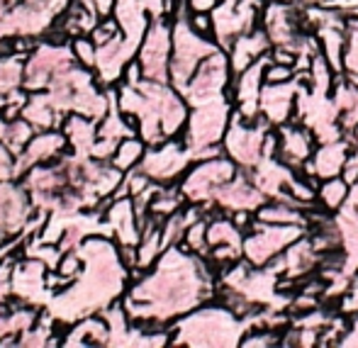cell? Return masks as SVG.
<instances>
[{
  "mask_svg": "<svg viewBox=\"0 0 358 348\" xmlns=\"http://www.w3.org/2000/svg\"><path fill=\"white\" fill-rule=\"evenodd\" d=\"M256 326H268V319L264 314H236L227 307H205V310L190 314L178 324V339L176 344L185 346H241L244 336H249Z\"/></svg>",
  "mask_w": 358,
  "mask_h": 348,
  "instance_id": "obj_1",
  "label": "cell"
},
{
  "mask_svg": "<svg viewBox=\"0 0 358 348\" xmlns=\"http://www.w3.org/2000/svg\"><path fill=\"white\" fill-rule=\"evenodd\" d=\"M217 49L220 47L200 37V32L190 24V20H185L183 10H180V20L173 29V61H171V78H173L176 88H183L195 75L200 64Z\"/></svg>",
  "mask_w": 358,
  "mask_h": 348,
  "instance_id": "obj_2",
  "label": "cell"
},
{
  "mask_svg": "<svg viewBox=\"0 0 358 348\" xmlns=\"http://www.w3.org/2000/svg\"><path fill=\"white\" fill-rule=\"evenodd\" d=\"M341 115L344 113L336 100L329 98V93H320L305 85L297 93V119L315 134L320 144L341 139V129H344L339 124Z\"/></svg>",
  "mask_w": 358,
  "mask_h": 348,
  "instance_id": "obj_3",
  "label": "cell"
},
{
  "mask_svg": "<svg viewBox=\"0 0 358 348\" xmlns=\"http://www.w3.org/2000/svg\"><path fill=\"white\" fill-rule=\"evenodd\" d=\"M231 105L224 100H215V103L198 105L188 119V134H185V146L190 149L193 159L198 161L200 151L213 149L224 139L227 127L231 119Z\"/></svg>",
  "mask_w": 358,
  "mask_h": 348,
  "instance_id": "obj_4",
  "label": "cell"
},
{
  "mask_svg": "<svg viewBox=\"0 0 358 348\" xmlns=\"http://www.w3.org/2000/svg\"><path fill=\"white\" fill-rule=\"evenodd\" d=\"M305 236V226L300 224H268L254 222V234L244 239V259L254 268L268 266L275 256H280L290 244Z\"/></svg>",
  "mask_w": 358,
  "mask_h": 348,
  "instance_id": "obj_5",
  "label": "cell"
},
{
  "mask_svg": "<svg viewBox=\"0 0 358 348\" xmlns=\"http://www.w3.org/2000/svg\"><path fill=\"white\" fill-rule=\"evenodd\" d=\"M229 71L231 64L227 59L224 49H217L215 54H210L200 68L195 71V75L188 83L180 88L185 103L198 108L205 103H215V100H224V88L229 83Z\"/></svg>",
  "mask_w": 358,
  "mask_h": 348,
  "instance_id": "obj_6",
  "label": "cell"
},
{
  "mask_svg": "<svg viewBox=\"0 0 358 348\" xmlns=\"http://www.w3.org/2000/svg\"><path fill=\"white\" fill-rule=\"evenodd\" d=\"M268 127H273L268 119L256 124V127H249L239 113L231 115L224 134V151L239 168L254 171L259 166L261 156H264V141L266 134H268Z\"/></svg>",
  "mask_w": 358,
  "mask_h": 348,
  "instance_id": "obj_7",
  "label": "cell"
},
{
  "mask_svg": "<svg viewBox=\"0 0 358 348\" xmlns=\"http://www.w3.org/2000/svg\"><path fill=\"white\" fill-rule=\"evenodd\" d=\"M264 0H222L213 10V29L220 49L229 52L234 39L254 29Z\"/></svg>",
  "mask_w": 358,
  "mask_h": 348,
  "instance_id": "obj_8",
  "label": "cell"
},
{
  "mask_svg": "<svg viewBox=\"0 0 358 348\" xmlns=\"http://www.w3.org/2000/svg\"><path fill=\"white\" fill-rule=\"evenodd\" d=\"M234 175H236L234 161L215 156V159H205L203 164L185 178L180 190H183L185 198H190L193 203H210V200H215L217 190L229 183Z\"/></svg>",
  "mask_w": 358,
  "mask_h": 348,
  "instance_id": "obj_9",
  "label": "cell"
},
{
  "mask_svg": "<svg viewBox=\"0 0 358 348\" xmlns=\"http://www.w3.org/2000/svg\"><path fill=\"white\" fill-rule=\"evenodd\" d=\"M271 61H273V57L266 52L264 57L256 59L249 68L236 73L239 75V80H236V105H239V110H236V113H239L246 122H254L261 113L259 100H261V88H264V80H266L264 73Z\"/></svg>",
  "mask_w": 358,
  "mask_h": 348,
  "instance_id": "obj_10",
  "label": "cell"
},
{
  "mask_svg": "<svg viewBox=\"0 0 358 348\" xmlns=\"http://www.w3.org/2000/svg\"><path fill=\"white\" fill-rule=\"evenodd\" d=\"M264 29L271 37V44L278 49L295 52L300 34H297V15L283 0H275L264 8ZM297 57V54H295Z\"/></svg>",
  "mask_w": 358,
  "mask_h": 348,
  "instance_id": "obj_11",
  "label": "cell"
},
{
  "mask_svg": "<svg viewBox=\"0 0 358 348\" xmlns=\"http://www.w3.org/2000/svg\"><path fill=\"white\" fill-rule=\"evenodd\" d=\"M302 83L297 78L283 80V83H266L261 88V115L268 119L273 127H280L290 119L292 115V105H295V98L300 93Z\"/></svg>",
  "mask_w": 358,
  "mask_h": 348,
  "instance_id": "obj_12",
  "label": "cell"
},
{
  "mask_svg": "<svg viewBox=\"0 0 358 348\" xmlns=\"http://www.w3.org/2000/svg\"><path fill=\"white\" fill-rule=\"evenodd\" d=\"M215 203L227 212H239V210L256 212L259 208H264V205L268 203V198L256 188L254 180H251V175L239 173V175H234L229 183L222 185V188L217 190Z\"/></svg>",
  "mask_w": 358,
  "mask_h": 348,
  "instance_id": "obj_13",
  "label": "cell"
},
{
  "mask_svg": "<svg viewBox=\"0 0 358 348\" xmlns=\"http://www.w3.org/2000/svg\"><path fill=\"white\" fill-rule=\"evenodd\" d=\"M171 32L164 22H154L149 37H146V44L142 49V71L149 78L154 80H166L169 75V54H171Z\"/></svg>",
  "mask_w": 358,
  "mask_h": 348,
  "instance_id": "obj_14",
  "label": "cell"
},
{
  "mask_svg": "<svg viewBox=\"0 0 358 348\" xmlns=\"http://www.w3.org/2000/svg\"><path fill=\"white\" fill-rule=\"evenodd\" d=\"M351 139H336V141H327L322 144L320 149L312 154V159L307 161L302 168L307 171L310 178H320V180H329L341 175L344 171V164L349 159V151H351Z\"/></svg>",
  "mask_w": 358,
  "mask_h": 348,
  "instance_id": "obj_15",
  "label": "cell"
},
{
  "mask_svg": "<svg viewBox=\"0 0 358 348\" xmlns=\"http://www.w3.org/2000/svg\"><path fill=\"white\" fill-rule=\"evenodd\" d=\"M188 161H193L190 149H180V144L169 141L166 146H161L159 151H151L144 161V173L154 175L156 180H171L188 166Z\"/></svg>",
  "mask_w": 358,
  "mask_h": 348,
  "instance_id": "obj_16",
  "label": "cell"
},
{
  "mask_svg": "<svg viewBox=\"0 0 358 348\" xmlns=\"http://www.w3.org/2000/svg\"><path fill=\"white\" fill-rule=\"evenodd\" d=\"M320 261V251L315 249L312 239H297L295 244H290L280 254V259H273L271 266L278 270L285 278H297V275H305L307 270H312Z\"/></svg>",
  "mask_w": 358,
  "mask_h": 348,
  "instance_id": "obj_17",
  "label": "cell"
},
{
  "mask_svg": "<svg viewBox=\"0 0 358 348\" xmlns=\"http://www.w3.org/2000/svg\"><path fill=\"white\" fill-rule=\"evenodd\" d=\"M278 134V159L290 168H302L312 159V134L287 122L280 124Z\"/></svg>",
  "mask_w": 358,
  "mask_h": 348,
  "instance_id": "obj_18",
  "label": "cell"
},
{
  "mask_svg": "<svg viewBox=\"0 0 358 348\" xmlns=\"http://www.w3.org/2000/svg\"><path fill=\"white\" fill-rule=\"evenodd\" d=\"M271 49V37L266 34V29H251L246 34H239L234 39L229 49V64L234 73H241L244 68H249L259 57H264Z\"/></svg>",
  "mask_w": 358,
  "mask_h": 348,
  "instance_id": "obj_19",
  "label": "cell"
},
{
  "mask_svg": "<svg viewBox=\"0 0 358 348\" xmlns=\"http://www.w3.org/2000/svg\"><path fill=\"white\" fill-rule=\"evenodd\" d=\"M334 222H336V226H339L341 249H344L341 268H344V273H349L351 278H354L358 273V215L344 205Z\"/></svg>",
  "mask_w": 358,
  "mask_h": 348,
  "instance_id": "obj_20",
  "label": "cell"
},
{
  "mask_svg": "<svg viewBox=\"0 0 358 348\" xmlns=\"http://www.w3.org/2000/svg\"><path fill=\"white\" fill-rule=\"evenodd\" d=\"M317 39L324 47V57L336 75L344 73V52H346V29L341 27H317Z\"/></svg>",
  "mask_w": 358,
  "mask_h": 348,
  "instance_id": "obj_21",
  "label": "cell"
},
{
  "mask_svg": "<svg viewBox=\"0 0 358 348\" xmlns=\"http://www.w3.org/2000/svg\"><path fill=\"white\" fill-rule=\"evenodd\" d=\"M208 244L210 246H234L244 251V236L241 226L229 219H215L208 224Z\"/></svg>",
  "mask_w": 358,
  "mask_h": 348,
  "instance_id": "obj_22",
  "label": "cell"
},
{
  "mask_svg": "<svg viewBox=\"0 0 358 348\" xmlns=\"http://www.w3.org/2000/svg\"><path fill=\"white\" fill-rule=\"evenodd\" d=\"M256 219L268 222V224H300V226H307V219H305V215H302V210L290 208V205H285V203L264 205V208L256 210Z\"/></svg>",
  "mask_w": 358,
  "mask_h": 348,
  "instance_id": "obj_23",
  "label": "cell"
},
{
  "mask_svg": "<svg viewBox=\"0 0 358 348\" xmlns=\"http://www.w3.org/2000/svg\"><path fill=\"white\" fill-rule=\"evenodd\" d=\"M349 193H351V185L346 183L341 175H336V178H329L324 180V183L320 185V200L322 205H324L327 210H341L346 205V200H349Z\"/></svg>",
  "mask_w": 358,
  "mask_h": 348,
  "instance_id": "obj_24",
  "label": "cell"
},
{
  "mask_svg": "<svg viewBox=\"0 0 358 348\" xmlns=\"http://www.w3.org/2000/svg\"><path fill=\"white\" fill-rule=\"evenodd\" d=\"M185 244L193 251H200V254H208V222L200 219L193 222V224L185 229Z\"/></svg>",
  "mask_w": 358,
  "mask_h": 348,
  "instance_id": "obj_25",
  "label": "cell"
},
{
  "mask_svg": "<svg viewBox=\"0 0 358 348\" xmlns=\"http://www.w3.org/2000/svg\"><path fill=\"white\" fill-rule=\"evenodd\" d=\"M139 156H142V144H139V141H132V139L122 141V146H120V151H117V166L120 168H129Z\"/></svg>",
  "mask_w": 358,
  "mask_h": 348,
  "instance_id": "obj_26",
  "label": "cell"
},
{
  "mask_svg": "<svg viewBox=\"0 0 358 348\" xmlns=\"http://www.w3.org/2000/svg\"><path fill=\"white\" fill-rule=\"evenodd\" d=\"M287 193H290L295 200H300V203L310 205V208H312V200H315V195H317L315 185H307L305 180H300L297 175L290 180V183H287Z\"/></svg>",
  "mask_w": 358,
  "mask_h": 348,
  "instance_id": "obj_27",
  "label": "cell"
},
{
  "mask_svg": "<svg viewBox=\"0 0 358 348\" xmlns=\"http://www.w3.org/2000/svg\"><path fill=\"white\" fill-rule=\"evenodd\" d=\"M292 75H295V68H292V66L271 61L268 66H266L264 78H266V83H283V80H290Z\"/></svg>",
  "mask_w": 358,
  "mask_h": 348,
  "instance_id": "obj_28",
  "label": "cell"
},
{
  "mask_svg": "<svg viewBox=\"0 0 358 348\" xmlns=\"http://www.w3.org/2000/svg\"><path fill=\"white\" fill-rule=\"evenodd\" d=\"M275 344H278V336L271 334V331H264V334H249V339L241 341V346H249V348H254V346H275Z\"/></svg>",
  "mask_w": 358,
  "mask_h": 348,
  "instance_id": "obj_29",
  "label": "cell"
},
{
  "mask_svg": "<svg viewBox=\"0 0 358 348\" xmlns=\"http://www.w3.org/2000/svg\"><path fill=\"white\" fill-rule=\"evenodd\" d=\"M341 178H344L349 185H354L356 180H358V146H356L354 154H351L349 159H346L344 171H341Z\"/></svg>",
  "mask_w": 358,
  "mask_h": 348,
  "instance_id": "obj_30",
  "label": "cell"
},
{
  "mask_svg": "<svg viewBox=\"0 0 358 348\" xmlns=\"http://www.w3.org/2000/svg\"><path fill=\"white\" fill-rule=\"evenodd\" d=\"M341 312H344V314H354V312H358V280H354L349 295L341 300Z\"/></svg>",
  "mask_w": 358,
  "mask_h": 348,
  "instance_id": "obj_31",
  "label": "cell"
},
{
  "mask_svg": "<svg viewBox=\"0 0 358 348\" xmlns=\"http://www.w3.org/2000/svg\"><path fill=\"white\" fill-rule=\"evenodd\" d=\"M190 24H193V27L198 29L200 34H203V32H208V29L213 27V17L208 20V17H205L203 13H195V17L190 20Z\"/></svg>",
  "mask_w": 358,
  "mask_h": 348,
  "instance_id": "obj_32",
  "label": "cell"
},
{
  "mask_svg": "<svg viewBox=\"0 0 358 348\" xmlns=\"http://www.w3.org/2000/svg\"><path fill=\"white\" fill-rule=\"evenodd\" d=\"M217 3H220V0H190V8H193L195 13H213L217 8Z\"/></svg>",
  "mask_w": 358,
  "mask_h": 348,
  "instance_id": "obj_33",
  "label": "cell"
},
{
  "mask_svg": "<svg viewBox=\"0 0 358 348\" xmlns=\"http://www.w3.org/2000/svg\"><path fill=\"white\" fill-rule=\"evenodd\" d=\"M346 208L354 210L358 215V180L354 185H351V193H349V200H346Z\"/></svg>",
  "mask_w": 358,
  "mask_h": 348,
  "instance_id": "obj_34",
  "label": "cell"
},
{
  "mask_svg": "<svg viewBox=\"0 0 358 348\" xmlns=\"http://www.w3.org/2000/svg\"><path fill=\"white\" fill-rule=\"evenodd\" d=\"M302 3H305V5H315V3H320V5H322V3H324V0H302Z\"/></svg>",
  "mask_w": 358,
  "mask_h": 348,
  "instance_id": "obj_35",
  "label": "cell"
},
{
  "mask_svg": "<svg viewBox=\"0 0 358 348\" xmlns=\"http://www.w3.org/2000/svg\"><path fill=\"white\" fill-rule=\"evenodd\" d=\"M351 132H354V139H356V141H354V144H358V124H356V127H354V129H351Z\"/></svg>",
  "mask_w": 358,
  "mask_h": 348,
  "instance_id": "obj_36",
  "label": "cell"
}]
</instances>
